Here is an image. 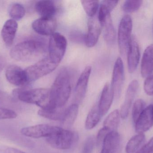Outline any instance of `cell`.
Here are the masks:
<instances>
[{
    "label": "cell",
    "mask_w": 153,
    "mask_h": 153,
    "mask_svg": "<svg viewBox=\"0 0 153 153\" xmlns=\"http://www.w3.org/2000/svg\"><path fill=\"white\" fill-rule=\"evenodd\" d=\"M143 2L141 0H127L123 4L122 9L127 13L135 12L140 9Z\"/></svg>",
    "instance_id": "obj_31"
},
{
    "label": "cell",
    "mask_w": 153,
    "mask_h": 153,
    "mask_svg": "<svg viewBox=\"0 0 153 153\" xmlns=\"http://www.w3.org/2000/svg\"><path fill=\"white\" fill-rule=\"evenodd\" d=\"M102 116L98 105H94L88 113L85 122V128L87 130L94 128L100 122Z\"/></svg>",
    "instance_id": "obj_25"
},
{
    "label": "cell",
    "mask_w": 153,
    "mask_h": 153,
    "mask_svg": "<svg viewBox=\"0 0 153 153\" xmlns=\"http://www.w3.org/2000/svg\"><path fill=\"white\" fill-rule=\"evenodd\" d=\"M117 1H103L101 4H103L110 12H111L118 3Z\"/></svg>",
    "instance_id": "obj_39"
},
{
    "label": "cell",
    "mask_w": 153,
    "mask_h": 153,
    "mask_svg": "<svg viewBox=\"0 0 153 153\" xmlns=\"http://www.w3.org/2000/svg\"><path fill=\"white\" fill-rule=\"evenodd\" d=\"M65 110L62 108L55 109H42L38 111L40 116L54 121H62Z\"/></svg>",
    "instance_id": "obj_27"
},
{
    "label": "cell",
    "mask_w": 153,
    "mask_h": 153,
    "mask_svg": "<svg viewBox=\"0 0 153 153\" xmlns=\"http://www.w3.org/2000/svg\"><path fill=\"white\" fill-rule=\"evenodd\" d=\"M102 31L100 23L98 17H89L88 22V31L85 35V43L88 47H93L95 46Z\"/></svg>",
    "instance_id": "obj_14"
},
{
    "label": "cell",
    "mask_w": 153,
    "mask_h": 153,
    "mask_svg": "<svg viewBox=\"0 0 153 153\" xmlns=\"http://www.w3.org/2000/svg\"><path fill=\"white\" fill-rule=\"evenodd\" d=\"M133 21L129 15H126L122 18L118 31V43L120 52L122 55L127 53L130 40L132 37Z\"/></svg>",
    "instance_id": "obj_8"
},
{
    "label": "cell",
    "mask_w": 153,
    "mask_h": 153,
    "mask_svg": "<svg viewBox=\"0 0 153 153\" xmlns=\"http://www.w3.org/2000/svg\"><path fill=\"white\" fill-rule=\"evenodd\" d=\"M17 117V114L14 110L0 107V120L13 119Z\"/></svg>",
    "instance_id": "obj_33"
},
{
    "label": "cell",
    "mask_w": 153,
    "mask_h": 153,
    "mask_svg": "<svg viewBox=\"0 0 153 153\" xmlns=\"http://www.w3.org/2000/svg\"><path fill=\"white\" fill-rule=\"evenodd\" d=\"M114 99V92L111 84H106L102 89L100 101L98 104L99 110L102 116L108 113Z\"/></svg>",
    "instance_id": "obj_18"
},
{
    "label": "cell",
    "mask_w": 153,
    "mask_h": 153,
    "mask_svg": "<svg viewBox=\"0 0 153 153\" xmlns=\"http://www.w3.org/2000/svg\"><path fill=\"white\" fill-rule=\"evenodd\" d=\"M35 8L41 18H53L56 12L54 2L49 0L39 1L36 3Z\"/></svg>",
    "instance_id": "obj_21"
},
{
    "label": "cell",
    "mask_w": 153,
    "mask_h": 153,
    "mask_svg": "<svg viewBox=\"0 0 153 153\" xmlns=\"http://www.w3.org/2000/svg\"><path fill=\"white\" fill-rule=\"evenodd\" d=\"M61 128L59 127L41 124L23 128L21 130V133L23 135L30 138H47L56 133Z\"/></svg>",
    "instance_id": "obj_9"
},
{
    "label": "cell",
    "mask_w": 153,
    "mask_h": 153,
    "mask_svg": "<svg viewBox=\"0 0 153 153\" xmlns=\"http://www.w3.org/2000/svg\"><path fill=\"white\" fill-rule=\"evenodd\" d=\"M58 65L51 60L48 56L42 58L24 70L28 83L35 81L47 75L54 71Z\"/></svg>",
    "instance_id": "obj_4"
},
{
    "label": "cell",
    "mask_w": 153,
    "mask_h": 153,
    "mask_svg": "<svg viewBox=\"0 0 153 153\" xmlns=\"http://www.w3.org/2000/svg\"><path fill=\"white\" fill-rule=\"evenodd\" d=\"M45 44L40 40H24L15 45L10 51L11 57L16 61L30 62L36 60L46 53Z\"/></svg>",
    "instance_id": "obj_2"
},
{
    "label": "cell",
    "mask_w": 153,
    "mask_h": 153,
    "mask_svg": "<svg viewBox=\"0 0 153 153\" xmlns=\"http://www.w3.org/2000/svg\"><path fill=\"white\" fill-rule=\"evenodd\" d=\"M91 72V67L87 66L85 68L79 76L74 91V99L76 104L82 102L86 94L90 75Z\"/></svg>",
    "instance_id": "obj_15"
},
{
    "label": "cell",
    "mask_w": 153,
    "mask_h": 153,
    "mask_svg": "<svg viewBox=\"0 0 153 153\" xmlns=\"http://www.w3.org/2000/svg\"><path fill=\"white\" fill-rule=\"evenodd\" d=\"M146 140L144 134H137L132 137L127 143L126 153H136L144 145Z\"/></svg>",
    "instance_id": "obj_23"
},
{
    "label": "cell",
    "mask_w": 153,
    "mask_h": 153,
    "mask_svg": "<svg viewBox=\"0 0 153 153\" xmlns=\"http://www.w3.org/2000/svg\"><path fill=\"white\" fill-rule=\"evenodd\" d=\"M95 143L96 139L93 136L88 137L84 143L81 153H92Z\"/></svg>",
    "instance_id": "obj_32"
},
{
    "label": "cell",
    "mask_w": 153,
    "mask_h": 153,
    "mask_svg": "<svg viewBox=\"0 0 153 153\" xmlns=\"http://www.w3.org/2000/svg\"><path fill=\"white\" fill-rule=\"evenodd\" d=\"M120 143V136L117 131L110 132L104 138L102 149L109 153H114L117 150Z\"/></svg>",
    "instance_id": "obj_22"
},
{
    "label": "cell",
    "mask_w": 153,
    "mask_h": 153,
    "mask_svg": "<svg viewBox=\"0 0 153 153\" xmlns=\"http://www.w3.org/2000/svg\"><path fill=\"white\" fill-rule=\"evenodd\" d=\"M100 153H109L107 151H105V150L102 149Z\"/></svg>",
    "instance_id": "obj_41"
},
{
    "label": "cell",
    "mask_w": 153,
    "mask_h": 153,
    "mask_svg": "<svg viewBox=\"0 0 153 153\" xmlns=\"http://www.w3.org/2000/svg\"><path fill=\"white\" fill-rule=\"evenodd\" d=\"M6 64V59L4 57L0 56V73L5 67Z\"/></svg>",
    "instance_id": "obj_40"
},
{
    "label": "cell",
    "mask_w": 153,
    "mask_h": 153,
    "mask_svg": "<svg viewBox=\"0 0 153 153\" xmlns=\"http://www.w3.org/2000/svg\"><path fill=\"white\" fill-rule=\"evenodd\" d=\"M146 102L143 100L139 99L133 103L132 107V116L134 123H135L139 116L146 108Z\"/></svg>",
    "instance_id": "obj_30"
},
{
    "label": "cell",
    "mask_w": 153,
    "mask_h": 153,
    "mask_svg": "<svg viewBox=\"0 0 153 153\" xmlns=\"http://www.w3.org/2000/svg\"><path fill=\"white\" fill-rule=\"evenodd\" d=\"M0 153H26L13 147L0 146Z\"/></svg>",
    "instance_id": "obj_38"
},
{
    "label": "cell",
    "mask_w": 153,
    "mask_h": 153,
    "mask_svg": "<svg viewBox=\"0 0 153 153\" xmlns=\"http://www.w3.org/2000/svg\"><path fill=\"white\" fill-rule=\"evenodd\" d=\"M120 113L118 110H115L107 117L103 122V127L110 132L117 131L120 122Z\"/></svg>",
    "instance_id": "obj_26"
},
{
    "label": "cell",
    "mask_w": 153,
    "mask_h": 153,
    "mask_svg": "<svg viewBox=\"0 0 153 153\" xmlns=\"http://www.w3.org/2000/svg\"><path fill=\"white\" fill-rule=\"evenodd\" d=\"M76 136L74 132L61 128L56 133L46 138V140L48 144L53 148L68 150L76 141Z\"/></svg>",
    "instance_id": "obj_6"
},
{
    "label": "cell",
    "mask_w": 153,
    "mask_h": 153,
    "mask_svg": "<svg viewBox=\"0 0 153 153\" xmlns=\"http://www.w3.org/2000/svg\"><path fill=\"white\" fill-rule=\"evenodd\" d=\"M67 44V40L63 35L58 32H55L50 36L48 56L54 62L59 64L64 56Z\"/></svg>",
    "instance_id": "obj_5"
},
{
    "label": "cell",
    "mask_w": 153,
    "mask_h": 153,
    "mask_svg": "<svg viewBox=\"0 0 153 153\" xmlns=\"http://www.w3.org/2000/svg\"><path fill=\"white\" fill-rule=\"evenodd\" d=\"M9 15L12 19L15 21L21 19L25 14V9L24 6L18 3L12 4L9 7Z\"/></svg>",
    "instance_id": "obj_28"
},
{
    "label": "cell",
    "mask_w": 153,
    "mask_h": 153,
    "mask_svg": "<svg viewBox=\"0 0 153 153\" xmlns=\"http://www.w3.org/2000/svg\"><path fill=\"white\" fill-rule=\"evenodd\" d=\"M5 76L10 83L16 86H24L28 84L25 70L16 65H11L7 67Z\"/></svg>",
    "instance_id": "obj_16"
},
{
    "label": "cell",
    "mask_w": 153,
    "mask_h": 153,
    "mask_svg": "<svg viewBox=\"0 0 153 153\" xmlns=\"http://www.w3.org/2000/svg\"><path fill=\"white\" fill-rule=\"evenodd\" d=\"M110 132L108 129L104 127L101 128L99 130L96 138V144L97 146H100L102 144L104 138Z\"/></svg>",
    "instance_id": "obj_35"
},
{
    "label": "cell",
    "mask_w": 153,
    "mask_h": 153,
    "mask_svg": "<svg viewBox=\"0 0 153 153\" xmlns=\"http://www.w3.org/2000/svg\"><path fill=\"white\" fill-rule=\"evenodd\" d=\"M14 94L21 101L36 104L42 109L47 108L49 105L50 89L38 88L14 91Z\"/></svg>",
    "instance_id": "obj_3"
},
{
    "label": "cell",
    "mask_w": 153,
    "mask_h": 153,
    "mask_svg": "<svg viewBox=\"0 0 153 153\" xmlns=\"http://www.w3.org/2000/svg\"><path fill=\"white\" fill-rule=\"evenodd\" d=\"M139 84L136 80L132 81L129 84L127 89L125 100L120 108V117L125 119L127 117L129 110L133 105L134 100L139 88Z\"/></svg>",
    "instance_id": "obj_11"
},
{
    "label": "cell",
    "mask_w": 153,
    "mask_h": 153,
    "mask_svg": "<svg viewBox=\"0 0 153 153\" xmlns=\"http://www.w3.org/2000/svg\"><path fill=\"white\" fill-rule=\"evenodd\" d=\"M110 13L103 4H101L97 17L101 26L104 39L107 43L111 45L116 40V33Z\"/></svg>",
    "instance_id": "obj_7"
},
{
    "label": "cell",
    "mask_w": 153,
    "mask_h": 153,
    "mask_svg": "<svg viewBox=\"0 0 153 153\" xmlns=\"http://www.w3.org/2000/svg\"><path fill=\"white\" fill-rule=\"evenodd\" d=\"M82 5L89 17L95 16L99 7L98 1H82Z\"/></svg>",
    "instance_id": "obj_29"
},
{
    "label": "cell",
    "mask_w": 153,
    "mask_h": 153,
    "mask_svg": "<svg viewBox=\"0 0 153 153\" xmlns=\"http://www.w3.org/2000/svg\"><path fill=\"white\" fill-rule=\"evenodd\" d=\"M126 53L128 72L133 73L138 66L140 57V47L134 36H132Z\"/></svg>",
    "instance_id": "obj_12"
},
{
    "label": "cell",
    "mask_w": 153,
    "mask_h": 153,
    "mask_svg": "<svg viewBox=\"0 0 153 153\" xmlns=\"http://www.w3.org/2000/svg\"><path fill=\"white\" fill-rule=\"evenodd\" d=\"M125 81L124 64L121 57H118L115 62L112 73L111 86L113 90L114 98L120 97Z\"/></svg>",
    "instance_id": "obj_10"
},
{
    "label": "cell",
    "mask_w": 153,
    "mask_h": 153,
    "mask_svg": "<svg viewBox=\"0 0 153 153\" xmlns=\"http://www.w3.org/2000/svg\"><path fill=\"white\" fill-rule=\"evenodd\" d=\"M153 72V44L146 48L141 62V72L142 77L146 78Z\"/></svg>",
    "instance_id": "obj_20"
},
{
    "label": "cell",
    "mask_w": 153,
    "mask_h": 153,
    "mask_svg": "<svg viewBox=\"0 0 153 153\" xmlns=\"http://www.w3.org/2000/svg\"><path fill=\"white\" fill-rule=\"evenodd\" d=\"M71 39L74 42L85 43V35L79 31H75L71 34Z\"/></svg>",
    "instance_id": "obj_37"
},
{
    "label": "cell",
    "mask_w": 153,
    "mask_h": 153,
    "mask_svg": "<svg viewBox=\"0 0 153 153\" xmlns=\"http://www.w3.org/2000/svg\"><path fill=\"white\" fill-rule=\"evenodd\" d=\"M78 105L76 103L72 104L65 110L62 120L64 126L69 128L74 125L78 115Z\"/></svg>",
    "instance_id": "obj_24"
},
{
    "label": "cell",
    "mask_w": 153,
    "mask_h": 153,
    "mask_svg": "<svg viewBox=\"0 0 153 153\" xmlns=\"http://www.w3.org/2000/svg\"><path fill=\"white\" fill-rule=\"evenodd\" d=\"M137 134H144L153 126V104L146 107L134 124Z\"/></svg>",
    "instance_id": "obj_13"
},
{
    "label": "cell",
    "mask_w": 153,
    "mask_h": 153,
    "mask_svg": "<svg viewBox=\"0 0 153 153\" xmlns=\"http://www.w3.org/2000/svg\"><path fill=\"white\" fill-rule=\"evenodd\" d=\"M136 153H153V136Z\"/></svg>",
    "instance_id": "obj_36"
},
{
    "label": "cell",
    "mask_w": 153,
    "mask_h": 153,
    "mask_svg": "<svg viewBox=\"0 0 153 153\" xmlns=\"http://www.w3.org/2000/svg\"><path fill=\"white\" fill-rule=\"evenodd\" d=\"M18 27L17 22L12 19L6 21L4 24L1 34L3 40L7 46H11L13 44Z\"/></svg>",
    "instance_id": "obj_19"
},
{
    "label": "cell",
    "mask_w": 153,
    "mask_h": 153,
    "mask_svg": "<svg viewBox=\"0 0 153 153\" xmlns=\"http://www.w3.org/2000/svg\"><path fill=\"white\" fill-rule=\"evenodd\" d=\"M71 92V76L66 69L58 73L50 89L49 105L46 109L61 108L68 101Z\"/></svg>",
    "instance_id": "obj_1"
},
{
    "label": "cell",
    "mask_w": 153,
    "mask_h": 153,
    "mask_svg": "<svg viewBox=\"0 0 153 153\" xmlns=\"http://www.w3.org/2000/svg\"><path fill=\"white\" fill-rule=\"evenodd\" d=\"M56 21L53 18H40L33 22L32 27L36 32L43 36H50L55 32Z\"/></svg>",
    "instance_id": "obj_17"
},
{
    "label": "cell",
    "mask_w": 153,
    "mask_h": 153,
    "mask_svg": "<svg viewBox=\"0 0 153 153\" xmlns=\"http://www.w3.org/2000/svg\"><path fill=\"white\" fill-rule=\"evenodd\" d=\"M144 90L148 96L153 97V75L146 78L144 83Z\"/></svg>",
    "instance_id": "obj_34"
}]
</instances>
